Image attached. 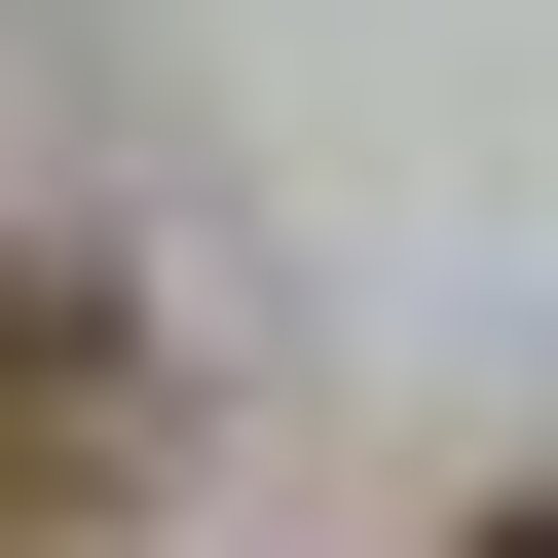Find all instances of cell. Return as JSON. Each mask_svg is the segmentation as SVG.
<instances>
[{
    "instance_id": "cell-1",
    "label": "cell",
    "mask_w": 558,
    "mask_h": 558,
    "mask_svg": "<svg viewBox=\"0 0 558 558\" xmlns=\"http://www.w3.org/2000/svg\"><path fill=\"white\" fill-rule=\"evenodd\" d=\"M186 410H149V299L112 260H0V521H112Z\"/></svg>"
},
{
    "instance_id": "cell-2",
    "label": "cell",
    "mask_w": 558,
    "mask_h": 558,
    "mask_svg": "<svg viewBox=\"0 0 558 558\" xmlns=\"http://www.w3.org/2000/svg\"><path fill=\"white\" fill-rule=\"evenodd\" d=\"M447 558H558V484H521V521H447Z\"/></svg>"
}]
</instances>
